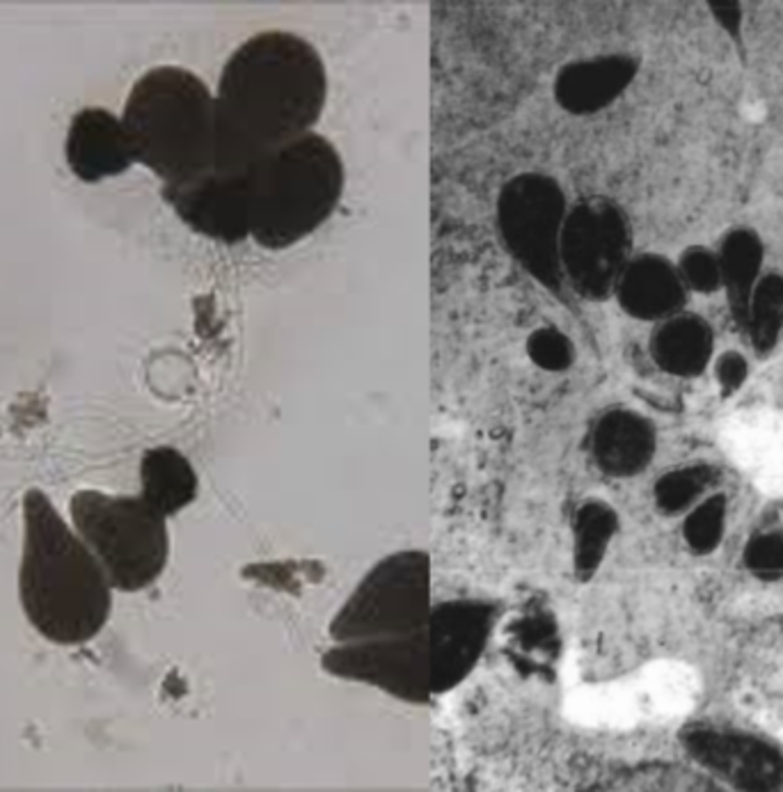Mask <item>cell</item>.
<instances>
[{
	"mask_svg": "<svg viewBox=\"0 0 783 792\" xmlns=\"http://www.w3.org/2000/svg\"><path fill=\"white\" fill-rule=\"evenodd\" d=\"M328 99L326 64L310 41L266 30L225 62L216 105L214 173L239 175L319 122Z\"/></svg>",
	"mask_w": 783,
	"mask_h": 792,
	"instance_id": "obj_1",
	"label": "cell"
},
{
	"mask_svg": "<svg viewBox=\"0 0 783 792\" xmlns=\"http://www.w3.org/2000/svg\"><path fill=\"white\" fill-rule=\"evenodd\" d=\"M18 598L30 626L62 646L94 639L113 612L109 575L37 488L24 495Z\"/></svg>",
	"mask_w": 783,
	"mask_h": 792,
	"instance_id": "obj_2",
	"label": "cell"
},
{
	"mask_svg": "<svg viewBox=\"0 0 783 792\" xmlns=\"http://www.w3.org/2000/svg\"><path fill=\"white\" fill-rule=\"evenodd\" d=\"M122 124L136 163L150 167L165 186L214 169V95L193 72L171 64L144 72L124 103Z\"/></svg>",
	"mask_w": 783,
	"mask_h": 792,
	"instance_id": "obj_3",
	"label": "cell"
},
{
	"mask_svg": "<svg viewBox=\"0 0 783 792\" xmlns=\"http://www.w3.org/2000/svg\"><path fill=\"white\" fill-rule=\"evenodd\" d=\"M250 237L266 250H287L319 229L344 192V163L319 134L285 144L252 165Z\"/></svg>",
	"mask_w": 783,
	"mask_h": 792,
	"instance_id": "obj_4",
	"label": "cell"
},
{
	"mask_svg": "<svg viewBox=\"0 0 783 792\" xmlns=\"http://www.w3.org/2000/svg\"><path fill=\"white\" fill-rule=\"evenodd\" d=\"M76 533L103 566L113 589L152 587L171 556L167 518L140 495L78 490L70 502Z\"/></svg>",
	"mask_w": 783,
	"mask_h": 792,
	"instance_id": "obj_5",
	"label": "cell"
},
{
	"mask_svg": "<svg viewBox=\"0 0 783 792\" xmlns=\"http://www.w3.org/2000/svg\"><path fill=\"white\" fill-rule=\"evenodd\" d=\"M431 556L401 550L380 560L359 580L330 620L337 644L427 630L431 616Z\"/></svg>",
	"mask_w": 783,
	"mask_h": 792,
	"instance_id": "obj_6",
	"label": "cell"
},
{
	"mask_svg": "<svg viewBox=\"0 0 783 792\" xmlns=\"http://www.w3.org/2000/svg\"><path fill=\"white\" fill-rule=\"evenodd\" d=\"M566 196L557 179L525 173L506 181L497 198V231L514 260L550 291L561 293L559 237Z\"/></svg>",
	"mask_w": 783,
	"mask_h": 792,
	"instance_id": "obj_7",
	"label": "cell"
},
{
	"mask_svg": "<svg viewBox=\"0 0 783 792\" xmlns=\"http://www.w3.org/2000/svg\"><path fill=\"white\" fill-rule=\"evenodd\" d=\"M630 250L623 211L607 200H582L566 213L559 237L564 277L586 301H605L617 289Z\"/></svg>",
	"mask_w": 783,
	"mask_h": 792,
	"instance_id": "obj_8",
	"label": "cell"
},
{
	"mask_svg": "<svg viewBox=\"0 0 783 792\" xmlns=\"http://www.w3.org/2000/svg\"><path fill=\"white\" fill-rule=\"evenodd\" d=\"M321 667L334 678L367 682L406 703L427 705L433 696L427 630L344 641L324 655Z\"/></svg>",
	"mask_w": 783,
	"mask_h": 792,
	"instance_id": "obj_9",
	"label": "cell"
},
{
	"mask_svg": "<svg viewBox=\"0 0 783 792\" xmlns=\"http://www.w3.org/2000/svg\"><path fill=\"white\" fill-rule=\"evenodd\" d=\"M497 607L483 601H444L433 605L427 637L433 694H447L468 678L489 644Z\"/></svg>",
	"mask_w": 783,
	"mask_h": 792,
	"instance_id": "obj_10",
	"label": "cell"
},
{
	"mask_svg": "<svg viewBox=\"0 0 783 792\" xmlns=\"http://www.w3.org/2000/svg\"><path fill=\"white\" fill-rule=\"evenodd\" d=\"M163 198L177 216L202 237L237 246L250 237L248 173H211L184 184L163 186Z\"/></svg>",
	"mask_w": 783,
	"mask_h": 792,
	"instance_id": "obj_11",
	"label": "cell"
},
{
	"mask_svg": "<svg viewBox=\"0 0 783 792\" xmlns=\"http://www.w3.org/2000/svg\"><path fill=\"white\" fill-rule=\"evenodd\" d=\"M687 752L712 772L722 775L737 788L774 790L783 785V756L770 744L752 736L690 729L683 736Z\"/></svg>",
	"mask_w": 783,
	"mask_h": 792,
	"instance_id": "obj_12",
	"label": "cell"
},
{
	"mask_svg": "<svg viewBox=\"0 0 783 792\" xmlns=\"http://www.w3.org/2000/svg\"><path fill=\"white\" fill-rule=\"evenodd\" d=\"M65 152L72 173L86 184L117 177L136 163L122 117L99 105H90L74 115Z\"/></svg>",
	"mask_w": 783,
	"mask_h": 792,
	"instance_id": "obj_13",
	"label": "cell"
},
{
	"mask_svg": "<svg viewBox=\"0 0 783 792\" xmlns=\"http://www.w3.org/2000/svg\"><path fill=\"white\" fill-rule=\"evenodd\" d=\"M640 64L630 55H601L568 62L555 80V99L573 115L598 113L617 101L637 76Z\"/></svg>",
	"mask_w": 783,
	"mask_h": 792,
	"instance_id": "obj_14",
	"label": "cell"
},
{
	"mask_svg": "<svg viewBox=\"0 0 783 792\" xmlns=\"http://www.w3.org/2000/svg\"><path fill=\"white\" fill-rule=\"evenodd\" d=\"M617 296L621 307L642 320H660L679 312L685 303L683 277L665 256L642 254L626 264Z\"/></svg>",
	"mask_w": 783,
	"mask_h": 792,
	"instance_id": "obj_15",
	"label": "cell"
},
{
	"mask_svg": "<svg viewBox=\"0 0 783 792\" xmlns=\"http://www.w3.org/2000/svg\"><path fill=\"white\" fill-rule=\"evenodd\" d=\"M591 452L605 475L632 477L653 458L655 428L632 411H609L591 433Z\"/></svg>",
	"mask_w": 783,
	"mask_h": 792,
	"instance_id": "obj_16",
	"label": "cell"
},
{
	"mask_svg": "<svg viewBox=\"0 0 783 792\" xmlns=\"http://www.w3.org/2000/svg\"><path fill=\"white\" fill-rule=\"evenodd\" d=\"M140 498L165 518L177 516L198 498V475L175 447L147 449L140 461Z\"/></svg>",
	"mask_w": 783,
	"mask_h": 792,
	"instance_id": "obj_17",
	"label": "cell"
},
{
	"mask_svg": "<svg viewBox=\"0 0 783 792\" xmlns=\"http://www.w3.org/2000/svg\"><path fill=\"white\" fill-rule=\"evenodd\" d=\"M651 353L667 374L696 376L710 360L712 332L702 318L675 316L655 330Z\"/></svg>",
	"mask_w": 783,
	"mask_h": 792,
	"instance_id": "obj_18",
	"label": "cell"
},
{
	"mask_svg": "<svg viewBox=\"0 0 783 792\" xmlns=\"http://www.w3.org/2000/svg\"><path fill=\"white\" fill-rule=\"evenodd\" d=\"M717 260L722 285L729 289L733 316L740 326H749V303L760 262H763V246L752 229H735L727 237Z\"/></svg>",
	"mask_w": 783,
	"mask_h": 792,
	"instance_id": "obj_19",
	"label": "cell"
},
{
	"mask_svg": "<svg viewBox=\"0 0 783 792\" xmlns=\"http://www.w3.org/2000/svg\"><path fill=\"white\" fill-rule=\"evenodd\" d=\"M576 570L580 577L594 575L607 552V545L619 529V518L603 502H586L576 513Z\"/></svg>",
	"mask_w": 783,
	"mask_h": 792,
	"instance_id": "obj_20",
	"label": "cell"
},
{
	"mask_svg": "<svg viewBox=\"0 0 783 792\" xmlns=\"http://www.w3.org/2000/svg\"><path fill=\"white\" fill-rule=\"evenodd\" d=\"M749 326L756 351H772L783 328V277L768 275L754 287L749 303Z\"/></svg>",
	"mask_w": 783,
	"mask_h": 792,
	"instance_id": "obj_21",
	"label": "cell"
},
{
	"mask_svg": "<svg viewBox=\"0 0 783 792\" xmlns=\"http://www.w3.org/2000/svg\"><path fill=\"white\" fill-rule=\"evenodd\" d=\"M712 479V467L706 465L673 469L655 483V502L665 513H679L702 495Z\"/></svg>",
	"mask_w": 783,
	"mask_h": 792,
	"instance_id": "obj_22",
	"label": "cell"
},
{
	"mask_svg": "<svg viewBox=\"0 0 783 792\" xmlns=\"http://www.w3.org/2000/svg\"><path fill=\"white\" fill-rule=\"evenodd\" d=\"M724 518L727 500L722 495H715L702 506H696L685 523V539L690 548L698 554L712 552L724 533Z\"/></svg>",
	"mask_w": 783,
	"mask_h": 792,
	"instance_id": "obj_23",
	"label": "cell"
},
{
	"mask_svg": "<svg viewBox=\"0 0 783 792\" xmlns=\"http://www.w3.org/2000/svg\"><path fill=\"white\" fill-rule=\"evenodd\" d=\"M527 353L536 367L545 372H566L573 365V344L557 328H539L527 339Z\"/></svg>",
	"mask_w": 783,
	"mask_h": 792,
	"instance_id": "obj_24",
	"label": "cell"
},
{
	"mask_svg": "<svg viewBox=\"0 0 783 792\" xmlns=\"http://www.w3.org/2000/svg\"><path fill=\"white\" fill-rule=\"evenodd\" d=\"M683 282H687L696 291H715L722 285V273H719V260L706 248H690L679 266Z\"/></svg>",
	"mask_w": 783,
	"mask_h": 792,
	"instance_id": "obj_25",
	"label": "cell"
},
{
	"mask_svg": "<svg viewBox=\"0 0 783 792\" xmlns=\"http://www.w3.org/2000/svg\"><path fill=\"white\" fill-rule=\"evenodd\" d=\"M747 566L760 577H776L783 573V537L781 533H763L756 537L747 552Z\"/></svg>",
	"mask_w": 783,
	"mask_h": 792,
	"instance_id": "obj_26",
	"label": "cell"
},
{
	"mask_svg": "<svg viewBox=\"0 0 783 792\" xmlns=\"http://www.w3.org/2000/svg\"><path fill=\"white\" fill-rule=\"evenodd\" d=\"M717 378H719V385H722L724 394L735 392L747 378L745 357L737 355V353H727L722 360H719V365H717Z\"/></svg>",
	"mask_w": 783,
	"mask_h": 792,
	"instance_id": "obj_27",
	"label": "cell"
},
{
	"mask_svg": "<svg viewBox=\"0 0 783 792\" xmlns=\"http://www.w3.org/2000/svg\"><path fill=\"white\" fill-rule=\"evenodd\" d=\"M710 10H712V14L719 21H722V26L729 33L737 35V30H740V18H743V12H740V8L735 3H710Z\"/></svg>",
	"mask_w": 783,
	"mask_h": 792,
	"instance_id": "obj_28",
	"label": "cell"
}]
</instances>
